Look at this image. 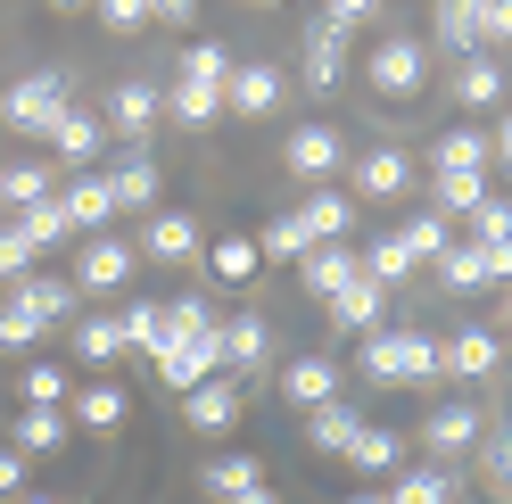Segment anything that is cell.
<instances>
[{
	"label": "cell",
	"mask_w": 512,
	"mask_h": 504,
	"mask_svg": "<svg viewBox=\"0 0 512 504\" xmlns=\"http://www.w3.org/2000/svg\"><path fill=\"white\" fill-rule=\"evenodd\" d=\"M0 496H9V504L25 496V455L17 447H0Z\"/></svg>",
	"instance_id": "53"
},
{
	"label": "cell",
	"mask_w": 512,
	"mask_h": 504,
	"mask_svg": "<svg viewBox=\"0 0 512 504\" xmlns=\"http://www.w3.org/2000/svg\"><path fill=\"white\" fill-rule=\"evenodd\" d=\"M25 273H34V248H25L9 224H0V281H25Z\"/></svg>",
	"instance_id": "50"
},
{
	"label": "cell",
	"mask_w": 512,
	"mask_h": 504,
	"mask_svg": "<svg viewBox=\"0 0 512 504\" xmlns=\"http://www.w3.org/2000/svg\"><path fill=\"white\" fill-rule=\"evenodd\" d=\"M100 182H108V207H116V215H149V207H157V191H166L157 157H141V149L124 157V166H108Z\"/></svg>",
	"instance_id": "11"
},
{
	"label": "cell",
	"mask_w": 512,
	"mask_h": 504,
	"mask_svg": "<svg viewBox=\"0 0 512 504\" xmlns=\"http://www.w3.org/2000/svg\"><path fill=\"white\" fill-rule=\"evenodd\" d=\"M438 273H446V290H488V273H479V257H471L463 240H455V248L438 257Z\"/></svg>",
	"instance_id": "48"
},
{
	"label": "cell",
	"mask_w": 512,
	"mask_h": 504,
	"mask_svg": "<svg viewBox=\"0 0 512 504\" xmlns=\"http://www.w3.org/2000/svg\"><path fill=\"white\" fill-rule=\"evenodd\" d=\"M58 207H67V224H75V232H108V224H116V207H108V182H100V174H75L67 191H58Z\"/></svg>",
	"instance_id": "23"
},
{
	"label": "cell",
	"mask_w": 512,
	"mask_h": 504,
	"mask_svg": "<svg viewBox=\"0 0 512 504\" xmlns=\"http://www.w3.org/2000/svg\"><path fill=\"white\" fill-rule=\"evenodd\" d=\"M50 199V166H0V207H34Z\"/></svg>",
	"instance_id": "44"
},
{
	"label": "cell",
	"mask_w": 512,
	"mask_h": 504,
	"mask_svg": "<svg viewBox=\"0 0 512 504\" xmlns=\"http://www.w3.org/2000/svg\"><path fill=\"white\" fill-rule=\"evenodd\" d=\"M380 306H389V290H380V281H364V273H356V281H347V290L331 298V323L364 339V331H380Z\"/></svg>",
	"instance_id": "24"
},
{
	"label": "cell",
	"mask_w": 512,
	"mask_h": 504,
	"mask_svg": "<svg viewBox=\"0 0 512 504\" xmlns=\"http://www.w3.org/2000/svg\"><path fill=\"white\" fill-rule=\"evenodd\" d=\"M339 504H389V496H380V488H356V496H339Z\"/></svg>",
	"instance_id": "58"
},
{
	"label": "cell",
	"mask_w": 512,
	"mask_h": 504,
	"mask_svg": "<svg viewBox=\"0 0 512 504\" xmlns=\"http://www.w3.org/2000/svg\"><path fill=\"white\" fill-rule=\"evenodd\" d=\"M166 116L182 124V133H199V124H215V116H223V91H199V83H174V91H166Z\"/></svg>",
	"instance_id": "40"
},
{
	"label": "cell",
	"mask_w": 512,
	"mask_h": 504,
	"mask_svg": "<svg viewBox=\"0 0 512 504\" xmlns=\"http://www.w3.org/2000/svg\"><path fill=\"white\" fill-rule=\"evenodd\" d=\"M157 116H166V91L141 83V75H124V83L108 91V108H100V124H108L116 141H149V133H157Z\"/></svg>",
	"instance_id": "6"
},
{
	"label": "cell",
	"mask_w": 512,
	"mask_h": 504,
	"mask_svg": "<svg viewBox=\"0 0 512 504\" xmlns=\"http://www.w3.org/2000/svg\"><path fill=\"white\" fill-rule=\"evenodd\" d=\"M364 17H380V0H323V25H339V34H356Z\"/></svg>",
	"instance_id": "52"
},
{
	"label": "cell",
	"mask_w": 512,
	"mask_h": 504,
	"mask_svg": "<svg viewBox=\"0 0 512 504\" xmlns=\"http://www.w3.org/2000/svg\"><path fill=\"white\" fill-rule=\"evenodd\" d=\"M256 257H290V265H298V257H306V232H298V215H273V224L256 232Z\"/></svg>",
	"instance_id": "46"
},
{
	"label": "cell",
	"mask_w": 512,
	"mask_h": 504,
	"mask_svg": "<svg viewBox=\"0 0 512 504\" xmlns=\"http://www.w3.org/2000/svg\"><path fill=\"white\" fill-rule=\"evenodd\" d=\"M9 232H17V240L42 257V248H58L75 224H67V207H58V199H34V207H17V224H9Z\"/></svg>",
	"instance_id": "35"
},
{
	"label": "cell",
	"mask_w": 512,
	"mask_h": 504,
	"mask_svg": "<svg viewBox=\"0 0 512 504\" xmlns=\"http://www.w3.org/2000/svg\"><path fill=\"white\" fill-rule=\"evenodd\" d=\"M207 265H215V281H256V240L248 232H223V240H207Z\"/></svg>",
	"instance_id": "38"
},
{
	"label": "cell",
	"mask_w": 512,
	"mask_h": 504,
	"mask_svg": "<svg viewBox=\"0 0 512 504\" xmlns=\"http://www.w3.org/2000/svg\"><path fill=\"white\" fill-rule=\"evenodd\" d=\"M199 17V0H149V25H190Z\"/></svg>",
	"instance_id": "54"
},
{
	"label": "cell",
	"mask_w": 512,
	"mask_h": 504,
	"mask_svg": "<svg viewBox=\"0 0 512 504\" xmlns=\"http://www.w3.org/2000/svg\"><path fill=\"white\" fill-rule=\"evenodd\" d=\"M50 323H42V314H25L17 298H0V348H9V356H25V348H34V339H42Z\"/></svg>",
	"instance_id": "45"
},
{
	"label": "cell",
	"mask_w": 512,
	"mask_h": 504,
	"mask_svg": "<svg viewBox=\"0 0 512 504\" xmlns=\"http://www.w3.org/2000/svg\"><path fill=\"white\" fill-rule=\"evenodd\" d=\"M116 356H124V323H116V314H83V323H75V364L100 372Z\"/></svg>",
	"instance_id": "33"
},
{
	"label": "cell",
	"mask_w": 512,
	"mask_h": 504,
	"mask_svg": "<svg viewBox=\"0 0 512 504\" xmlns=\"http://www.w3.org/2000/svg\"><path fill=\"white\" fill-rule=\"evenodd\" d=\"M298 232H306V248H323V240H339L347 224H356V199H347V191H331V182H323V191H306L298 207Z\"/></svg>",
	"instance_id": "16"
},
{
	"label": "cell",
	"mask_w": 512,
	"mask_h": 504,
	"mask_svg": "<svg viewBox=\"0 0 512 504\" xmlns=\"http://www.w3.org/2000/svg\"><path fill=\"white\" fill-rule=\"evenodd\" d=\"M471 257H479V273L488 281H512V232H488V240H463Z\"/></svg>",
	"instance_id": "47"
},
{
	"label": "cell",
	"mask_w": 512,
	"mask_h": 504,
	"mask_svg": "<svg viewBox=\"0 0 512 504\" xmlns=\"http://www.w3.org/2000/svg\"><path fill=\"white\" fill-rule=\"evenodd\" d=\"M199 488L232 504V496H248V488H265V463H256V455H215V463L199 471Z\"/></svg>",
	"instance_id": "34"
},
{
	"label": "cell",
	"mask_w": 512,
	"mask_h": 504,
	"mask_svg": "<svg viewBox=\"0 0 512 504\" xmlns=\"http://www.w3.org/2000/svg\"><path fill=\"white\" fill-rule=\"evenodd\" d=\"M124 422H133V389H124V381H108V372H91V381L75 389L67 430H100V438H116Z\"/></svg>",
	"instance_id": "7"
},
{
	"label": "cell",
	"mask_w": 512,
	"mask_h": 504,
	"mask_svg": "<svg viewBox=\"0 0 512 504\" xmlns=\"http://www.w3.org/2000/svg\"><path fill=\"white\" fill-rule=\"evenodd\" d=\"M133 240L124 232H91L83 240V257H75V290H91V298H108V290H124V281H133Z\"/></svg>",
	"instance_id": "5"
},
{
	"label": "cell",
	"mask_w": 512,
	"mask_h": 504,
	"mask_svg": "<svg viewBox=\"0 0 512 504\" xmlns=\"http://www.w3.org/2000/svg\"><path fill=\"white\" fill-rule=\"evenodd\" d=\"M67 108H75V100H67V75L34 67V75H17V83H9V100H0V124H9V133H25V141H50Z\"/></svg>",
	"instance_id": "2"
},
{
	"label": "cell",
	"mask_w": 512,
	"mask_h": 504,
	"mask_svg": "<svg viewBox=\"0 0 512 504\" xmlns=\"http://www.w3.org/2000/svg\"><path fill=\"white\" fill-rule=\"evenodd\" d=\"M281 397H290L298 414L331 405V397H339V364H331V356H298V364H281Z\"/></svg>",
	"instance_id": "18"
},
{
	"label": "cell",
	"mask_w": 512,
	"mask_h": 504,
	"mask_svg": "<svg viewBox=\"0 0 512 504\" xmlns=\"http://www.w3.org/2000/svg\"><path fill=\"white\" fill-rule=\"evenodd\" d=\"M496 364H504V331H488V323H463L438 348V372H455V381H488Z\"/></svg>",
	"instance_id": "9"
},
{
	"label": "cell",
	"mask_w": 512,
	"mask_h": 504,
	"mask_svg": "<svg viewBox=\"0 0 512 504\" xmlns=\"http://www.w3.org/2000/svg\"><path fill=\"white\" fill-rule=\"evenodd\" d=\"M281 166H290L298 182H314V191H323V182L339 174V133H331V124H298V133L281 141Z\"/></svg>",
	"instance_id": "10"
},
{
	"label": "cell",
	"mask_w": 512,
	"mask_h": 504,
	"mask_svg": "<svg viewBox=\"0 0 512 504\" xmlns=\"http://www.w3.org/2000/svg\"><path fill=\"white\" fill-rule=\"evenodd\" d=\"M157 306H166V348H174V339H199V331H215V323H223L207 298H157ZM166 348H157V356H166Z\"/></svg>",
	"instance_id": "41"
},
{
	"label": "cell",
	"mask_w": 512,
	"mask_h": 504,
	"mask_svg": "<svg viewBox=\"0 0 512 504\" xmlns=\"http://www.w3.org/2000/svg\"><path fill=\"white\" fill-rule=\"evenodd\" d=\"M496 191H488V174H430V207L446 215V224H463L471 207H488Z\"/></svg>",
	"instance_id": "26"
},
{
	"label": "cell",
	"mask_w": 512,
	"mask_h": 504,
	"mask_svg": "<svg viewBox=\"0 0 512 504\" xmlns=\"http://www.w3.org/2000/svg\"><path fill=\"white\" fill-rule=\"evenodd\" d=\"M413 182V157L405 149H364L356 157V199H397Z\"/></svg>",
	"instance_id": "21"
},
{
	"label": "cell",
	"mask_w": 512,
	"mask_h": 504,
	"mask_svg": "<svg viewBox=\"0 0 512 504\" xmlns=\"http://www.w3.org/2000/svg\"><path fill=\"white\" fill-rule=\"evenodd\" d=\"M356 265H364V281H380V290H397V281L413 273V257H405V240H397V232H380L372 248H356Z\"/></svg>",
	"instance_id": "37"
},
{
	"label": "cell",
	"mask_w": 512,
	"mask_h": 504,
	"mask_svg": "<svg viewBox=\"0 0 512 504\" xmlns=\"http://www.w3.org/2000/svg\"><path fill=\"white\" fill-rule=\"evenodd\" d=\"M17 504H50V496H17Z\"/></svg>",
	"instance_id": "61"
},
{
	"label": "cell",
	"mask_w": 512,
	"mask_h": 504,
	"mask_svg": "<svg viewBox=\"0 0 512 504\" xmlns=\"http://www.w3.org/2000/svg\"><path fill=\"white\" fill-rule=\"evenodd\" d=\"M389 504H455V471L446 463H413L389 480Z\"/></svg>",
	"instance_id": "29"
},
{
	"label": "cell",
	"mask_w": 512,
	"mask_h": 504,
	"mask_svg": "<svg viewBox=\"0 0 512 504\" xmlns=\"http://www.w3.org/2000/svg\"><path fill=\"white\" fill-rule=\"evenodd\" d=\"M91 9H100L108 34H141V25H149V0H91Z\"/></svg>",
	"instance_id": "49"
},
{
	"label": "cell",
	"mask_w": 512,
	"mask_h": 504,
	"mask_svg": "<svg viewBox=\"0 0 512 504\" xmlns=\"http://www.w3.org/2000/svg\"><path fill=\"white\" fill-rule=\"evenodd\" d=\"M215 348H223V372H232V381H248V372L265 364V348H273V331L256 323V314H232V323L215 331Z\"/></svg>",
	"instance_id": "19"
},
{
	"label": "cell",
	"mask_w": 512,
	"mask_h": 504,
	"mask_svg": "<svg viewBox=\"0 0 512 504\" xmlns=\"http://www.w3.org/2000/svg\"><path fill=\"white\" fill-rule=\"evenodd\" d=\"M422 447H430V463L471 455V447H479V405H438V414L422 422Z\"/></svg>",
	"instance_id": "15"
},
{
	"label": "cell",
	"mask_w": 512,
	"mask_h": 504,
	"mask_svg": "<svg viewBox=\"0 0 512 504\" xmlns=\"http://www.w3.org/2000/svg\"><path fill=\"white\" fill-rule=\"evenodd\" d=\"M100 149H108V124L91 116V108H67V116H58V133H50V157H58V166H100Z\"/></svg>",
	"instance_id": "17"
},
{
	"label": "cell",
	"mask_w": 512,
	"mask_h": 504,
	"mask_svg": "<svg viewBox=\"0 0 512 504\" xmlns=\"http://www.w3.org/2000/svg\"><path fill=\"white\" fill-rule=\"evenodd\" d=\"M488 480H496V488H512V430L488 447Z\"/></svg>",
	"instance_id": "55"
},
{
	"label": "cell",
	"mask_w": 512,
	"mask_h": 504,
	"mask_svg": "<svg viewBox=\"0 0 512 504\" xmlns=\"http://www.w3.org/2000/svg\"><path fill=\"white\" fill-rule=\"evenodd\" d=\"M504 331H512V281H504Z\"/></svg>",
	"instance_id": "59"
},
{
	"label": "cell",
	"mask_w": 512,
	"mask_h": 504,
	"mask_svg": "<svg viewBox=\"0 0 512 504\" xmlns=\"http://www.w3.org/2000/svg\"><path fill=\"white\" fill-rule=\"evenodd\" d=\"M488 42H512V0H479V50Z\"/></svg>",
	"instance_id": "51"
},
{
	"label": "cell",
	"mask_w": 512,
	"mask_h": 504,
	"mask_svg": "<svg viewBox=\"0 0 512 504\" xmlns=\"http://www.w3.org/2000/svg\"><path fill=\"white\" fill-rule=\"evenodd\" d=\"M9 438H17V455H58L67 447V414H58V405H25L9 422Z\"/></svg>",
	"instance_id": "25"
},
{
	"label": "cell",
	"mask_w": 512,
	"mask_h": 504,
	"mask_svg": "<svg viewBox=\"0 0 512 504\" xmlns=\"http://www.w3.org/2000/svg\"><path fill=\"white\" fill-rule=\"evenodd\" d=\"M339 67H347V34L314 17V25H306V83H314V91H331V83H339Z\"/></svg>",
	"instance_id": "27"
},
{
	"label": "cell",
	"mask_w": 512,
	"mask_h": 504,
	"mask_svg": "<svg viewBox=\"0 0 512 504\" xmlns=\"http://www.w3.org/2000/svg\"><path fill=\"white\" fill-rule=\"evenodd\" d=\"M207 248V224L190 207H149L141 215V240H133V257H149V265H190Z\"/></svg>",
	"instance_id": "4"
},
{
	"label": "cell",
	"mask_w": 512,
	"mask_h": 504,
	"mask_svg": "<svg viewBox=\"0 0 512 504\" xmlns=\"http://www.w3.org/2000/svg\"><path fill=\"white\" fill-rule=\"evenodd\" d=\"M397 240H405V257H413V265H438L446 248H455V232H446V215H438V207H422L413 224H397Z\"/></svg>",
	"instance_id": "36"
},
{
	"label": "cell",
	"mask_w": 512,
	"mask_h": 504,
	"mask_svg": "<svg viewBox=\"0 0 512 504\" xmlns=\"http://www.w3.org/2000/svg\"><path fill=\"white\" fill-rule=\"evenodd\" d=\"M455 100H463V108H496V100H504V67H496L488 50H471L463 67H455Z\"/></svg>",
	"instance_id": "31"
},
{
	"label": "cell",
	"mask_w": 512,
	"mask_h": 504,
	"mask_svg": "<svg viewBox=\"0 0 512 504\" xmlns=\"http://www.w3.org/2000/svg\"><path fill=\"white\" fill-rule=\"evenodd\" d=\"M9 298H17L25 314H42V323H67V314H75V281H58V273H25V281H9Z\"/></svg>",
	"instance_id": "22"
},
{
	"label": "cell",
	"mask_w": 512,
	"mask_h": 504,
	"mask_svg": "<svg viewBox=\"0 0 512 504\" xmlns=\"http://www.w3.org/2000/svg\"><path fill=\"white\" fill-rule=\"evenodd\" d=\"M488 149H496V157H504V166H512V116L496 124V141H488Z\"/></svg>",
	"instance_id": "56"
},
{
	"label": "cell",
	"mask_w": 512,
	"mask_h": 504,
	"mask_svg": "<svg viewBox=\"0 0 512 504\" xmlns=\"http://www.w3.org/2000/svg\"><path fill=\"white\" fill-rule=\"evenodd\" d=\"M356 430H364V414L347 397H331V405H314V414H306V447L314 455H347V447H356Z\"/></svg>",
	"instance_id": "20"
},
{
	"label": "cell",
	"mask_w": 512,
	"mask_h": 504,
	"mask_svg": "<svg viewBox=\"0 0 512 504\" xmlns=\"http://www.w3.org/2000/svg\"><path fill=\"white\" fill-rule=\"evenodd\" d=\"M223 75H232V50H223V42H190V58H182V75H174V83L223 91Z\"/></svg>",
	"instance_id": "42"
},
{
	"label": "cell",
	"mask_w": 512,
	"mask_h": 504,
	"mask_svg": "<svg viewBox=\"0 0 512 504\" xmlns=\"http://www.w3.org/2000/svg\"><path fill=\"white\" fill-rule=\"evenodd\" d=\"M438 42L455 50V58L479 50V0H438Z\"/></svg>",
	"instance_id": "39"
},
{
	"label": "cell",
	"mask_w": 512,
	"mask_h": 504,
	"mask_svg": "<svg viewBox=\"0 0 512 504\" xmlns=\"http://www.w3.org/2000/svg\"><path fill=\"white\" fill-rule=\"evenodd\" d=\"M364 381L372 389H422V381H438V339L430 331H364Z\"/></svg>",
	"instance_id": "1"
},
{
	"label": "cell",
	"mask_w": 512,
	"mask_h": 504,
	"mask_svg": "<svg viewBox=\"0 0 512 504\" xmlns=\"http://www.w3.org/2000/svg\"><path fill=\"white\" fill-rule=\"evenodd\" d=\"M364 83L380 91V100H413V91L430 83V50L413 42V34H380L372 58H364Z\"/></svg>",
	"instance_id": "3"
},
{
	"label": "cell",
	"mask_w": 512,
	"mask_h": 504,
	"mask_svg": "<svg viewBox=\"0 0 512 504\" xmlns=\"http://www.w3.org/2000/svg\"><path fill=\"white\" fill-rule=\"evenodd\" d=\"M347 463H356L364 480H389V471L405 463V438H397V430H380V422H364V430H356V447H347Z\"/></svg>",
	"instance_id": "28"
},
{
	"label": "cell",
	"mask_w": 512,
	"mask_h": 504,
	"mask_svg": "<svg viewBox=\"0 0 512 504\" xmlns=\"http://www.w3.org/2000/svg\"><path fill=\"white\" fill-rule=\"evenodd\" d=\"M50 9H91V0H50Z\"/></svg>",
	"instance_id": "60"
},
{
	"label": "cell",
	"mask_w": 512,
	"mask_h": 504,
	"mask_svg": "<svg viewBox=\"0 0 512 504\" xmlns=\"http://www.w3.org/2000/svg\"><path fill=\"white\" fill-rule=\"evenodd\" d=\"M215 331H223V323H215ZM215 331H199V339H174V348L157 356V381H166L174 397H190L199 381H215V372H223V348H215Z\"/></svg>",
	"instance_id": "8"
},
{
	"label": "cell",
	"mask_w": 512,
	"mask_h": 504,
	"mask_svg": "<svg viewBox=\"0 0 512 504\" xmlns=\"http://www.w3.org/2000/svg\"><path fill=\"white\" fill-rule=\"evenodd\" d=\"M67 389H75L67 364H25V405H58L67 414Z\"/></svg>",
	"instance_id": "43"
},
{
	"label": "cell",
	"mask_w": 512,
	"mask_h": 504,
	"mask_svg": "<svg viewBox=\"0 0 512 504\" xmlns=\"http://www.w3.org/2000/svg\"><path fill=\"white\" fill-rule=\"evenodd\" d=\"M240 405H248V389L232 381V372H215V381H199V389L182 397V422H190V430H232Z\"/></svg>",
	"instance_id": "13"
},
{
	"label": "cell",
	"mask_w": 512,
	"mask_h": 504,
	"mask_svg": "<svg viewBox=\"0 0 512 504\" xmlns=\"http://www.w3.org/2000/svg\"><path fill=\"white\" fill-rule=\"evenodd\" d=\"M223 108H232V116H273L281 108V75L265 67V58H248V67H232V75H223Z\"/></svg>",
	"instance_id": "14"
},
{
	"label": "cell",
	"mask_w": 512,
	"mask_h": 504,
	"mask_svg": "<svg viewBox=\"0 0 512 504\" xmlns=\"http://www.w3.org/2000/svg\"><path fill=\"white\" fill-rule=\"evenodd\" d=\"M488 133H438V149H430V174H488Z\"/></svg>",
	"instance_id": "32"
},
{
	"label": "cell",
	"mask_w": 512,
	"mask_h": 504,
	"mask_svg": "<svg viewBox=\"0 0 512 504\" xmlns=\"http://www.w3.org/2000/svg\"><path fill=\"white\" fill-rule=\"evenodd\" d=\"M232 504H281V496H273V488H248V496H232Z\"/></svg>",
	"instance_id": "57"
},
{
	"label": "cell",
	"mask_w": 512,
	"mask_h": 504,
	"mask_svg": "<svg viewBox=\"0 0 512 504\" xmlns=\"http://www.w3.org/2000/svg\"><path fill=\"white\" fill-rule=\"evenodd\" d=\"M364 265H356V248H347V240H323V248H306V257H298V281H306V298H339L347 290V281H356Z\"/></svg>",
	"instance_id": "12"
},
{
	"label": "cell",
	"mask_w": 512,
	"mask_h": 504,
	"mask_svg": "<svg viewBox=\"0 0 512 504\" xmlns=\"http://www.w3.org/2000/svg\"><path fill=\"white\" fill-rule=\"evenodd\" d=\"M116 323H124V356H149V364H157V348H166V306H157V298H133Z\"/></svg>",
	"instance_id": "30"
}]
</instances>
